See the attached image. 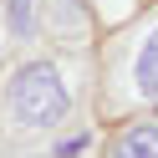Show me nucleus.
<instances>
[{
  "mask_svg": "<svg viewBox=\"0 0 158 158\" xmlns=\"http://www.w3.org/2000/svg\"><path fill=\"white\" fill-rule=\"evenodd\" d=\"M133 92L148 97V102H158V26H153V36L143 41V51L133 61Z\"/></svg>",
  "mask_w": 158,
  "mask_h": 158,
  "instance_id": "nucleus-2",
  "label": "nucleus"
},
{
  "mask_svg": "<svg viewBox=\"0 0 158 158\" xmlns=\"http://www.w3.org/2000/svg\"><path fill=\"white\" fill-rule=\"evenodd\" d=\"M112 158H158V123H133L127 133H117Z\"/></svg>",
  "mask_w": 158,
  "mask_h": 158,
  "instance_id": "nucleus-3",
  "label": "nucleus"
},
{
  "mask_svg": "<svg viewBox=\"0 0 158 158\" xmlns=\"http://www.w3.org/2000/svg\"><path fill=\"white\" fill-rule=\"evenodd\" d=\"M41 26V0H5V31L15 41H31Z\"/></svg>",
  "mask_w": 158,
  "mask_h": 158,
  "instance_id": "nucleus-4",
  "label": "nucleus"
},
{
  "mask_svg": "<svg viewBox=\"0 0 158 158\" xmlns=\"http://www.w3.org/2000/svg\"><path fill=\"white\" fill-rule=\"evenodd\" d=\"M10 133H51L66 112H72V87H66L56 61H26L5 87L0 102Z\"/></svg>",
  "mask_w": 158,
  "mask_h": 158,
  "instance_id": "nucleus-1",
  "label": "nucleus"
}]
</instances>
